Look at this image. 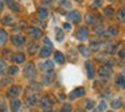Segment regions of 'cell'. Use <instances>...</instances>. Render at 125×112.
Returning a JSON list of instances; mask_svg holds the SVG:
<instances>
[{"label":"cell","instance_id":"cell-25","mask_svg":"<svg viewBox=\"0 0 125 112\" xmlns=\"http://www.w3.org/2000/svg\"><path fill=\"white\" fill-rule=\"evenodd\" d=\"M78 50H79V53H81V54L83 55L85 58H87V57H89V49H87L86 46H83V45H79Z\"/></svg>","mask_w":125,"mask_h":112},{"label":"cell","instance_id":"cell-2","mask_svg":"<svg viewBox=\"0 0 125 112\" xmlns=\"http://www.w3.org/2000/svg\"><path fill=\"white\" fill-rule=\"evenodd\" d=\"M52 78H54V70H46V72H43V74H42V84H44V85L51 84Z\"/></svg>","mask_w":125,"mask_h":112},{"label":"cell","instance_id":"cell-44","mask_svg":"<svg viewBox=\"0 0 125 112\" xmlns=\"http://www.w3.org/2000/svg\"><path fill=\"white\" fill-rule=\"evenodd\" d=\"M50 1H51V0H43L42 3H43V4H47V3H50Z\"/></svg>","mask_w":125,"mask_h":112},{"label":"cell","instance_id":"cell-1","mask_svg":"<svg viewBox=\"0 0 125 112\" xmlns=\"http://www.w3.org/2000/svg\"><path fill=\"white\" fill-rule=\"evenodd\" d=\"M24 76L27 77V78H35L36 76V68L34 63H27L24 68Z\"/></svg>","mask_w":125,"mask_h":112},{"label":"cell","instance_id":"cell-17","mask_svg":"<svg viewBox=\"0 0 125 112\" xmlns=\"http://www.w3.org/2000/svg\"><path fill=\"white\" fill-rule=\"evenodd\" d=\"M116 85L118 88H121V89H125V77L122 74H118L116 77Z\"/></svg>","mask_w":125,"mask_h":112},{"label":"cell","instance_id":"cell-43","mask_svg":"<svg viewBox=\"0 0 125 112\" xmlns=\"http://www.w3.org/2000/svg\"><path fill=\"white\" fill-rule=\"evenodd\" d=\"M3 8H4V3H3V0H0V12L3 11Z\"/></svg>","mask_w":125,"mask_h":112},{"label":"cell","instance_id":"cell-7","mask_svg":"<svg viewBox=\"0 0 125 112\" xmlns=\"http://www.w3.org/2000/svg\"><path fill=\"white\" fill-rule=\"evenodd\" d=\"M98 74H100L101 77H104V78H108V77H110V74H112V69H110V66H108V65H102L100 69H98Z\"/></svg>","mask_w":125,"mask_h":112},{"label":"cell","instance_id":"cell-36","mask_svg":"<svg viewBox=\"0 0 125 112\" xmlns=\"http://www.w3.org/2000/svg\"><path fill=\"white\" fill-rule=\"evenodd\" d=\"M6 63H4V61L0 58V73H3V72H6Z\"/></svg>","mask_w":125,"mask_h":112},{"label":"cell","instance_id":"cell-16","mask_svg":"<svg viewBox=\"0 0 125 112\" xmlns=\"http://www.w3.org/2000/svg\"><path fill=\"white\" fill-rule=\"evenodd\" d=\"M6 1H7V4H8V7L14 12H19L20 11V6L16 3V1H15V0H6Z\"/></svg>","mask_w":125,"mask_h":112},{"label":"cell","instance_id":"cell-14","mask_svg":"<svg viewBox=\"0 0 125 112\" xmlns=\"http://www.w3.org/2000/svg\"><path fill=\"white\" fill-rule=\"evenodd\" d=\"M85 68H86V72H87V77L89 78H93L94 77V68H93V63L90 61H86L85 62Z\"/></svg>","mask_w":125,"mask_h":112},{"label":"cell","instance_id":"cell-22","mask_svg":"<svg viewBox=\"0 0 125 112\" xmlns=\"http://www.w3.org/2000/svg\"><path fill=\"white\" fill-rule=\"evenodd\" d=\"M54 60H55L57 63H63L65 62V55H63L61 51H55L54 53Z\"/></svg>","mask_w":125,"mask_h":112},{"label":"cell","instance_id":"cell-13","mask_svg":"<svg viewBox=\"0 0 125 112\" xmlns=\"http://www.w3.org/2000/svg\"><path fill=\"white\" fill-rule=\"evenodd\" d=\"M24 60H26V55L23 53H15V54H12V61L15 63H22V62H24Z\"/></svg>","mask_w":125,"mask_h":112},{"label":"cell","instance_id":"cell-5","mask_svg":"<svg viewBox=\"0 0 125 112\" xmlns=\"http://www.w3.org/2000/svg\"><path fill=\"white\" fill-rule=\"evenodd\" d=\"M67 19L71 20L73 23H79L81 22V14H79V11H77V10H73V11H70L67 14Z\"/></svg>","mask_w":125,"mask_h":112},{"label":"cell","instance_id":"cell-23","mask_svg":"<svg viewBox=\"0 0 125 112\" xmlns=\"http://www.w3.org/2000/svg\"><path fill=\"white\" fill-rule=\"evenodd\" d=\"M47 15H49V11H47V8H44V7H41V8H38V18H39V19H46Z\"/></svg>","mask_w":125,"mask_h":112},{"label":"cell","instance_id":"cell-18","mask_svg":"<svg viewBox=\"0 0 125 112\" xmlns=\"http://www.w3.org/2000/svg\"><path fill=\"white\" fill-rule=\"evenodd\" d=\"M55 37H57V41L58 42H62L63 39H65V33H63V30L61 27L55 28Z\"/></svg>","mask_w":125,"mask_h":112},{"label":"cell","instance_id":"cell-10","mask_svg":"<svg viewBox=\"0 0 125 112\" xmlns=\"http://www.w3.org/2000/svg\"><path fill=\"white\" fill-rule=\"evenodd\" d=\"M83 95H85V88L79 87V88H75V89L70 93V97L71 99H78V97H81V96H83Z\"/></svg>","mask_w":125,"mask_h":112},{"label":"cell","instance_id":"cell-39","mask_svg":"<svg viewBox=\"0 0 125 112\" xmlns=\"http://www.w3.org/2000/svg\"><path fill=\"white\" fill-rule=\"evenodd\" d=\"M118 57H120V58H125V47L118 51Z\"/></svg>","mask_w":125,"mask_h":112},{"label":"cell","instance_id":"cell-42","mask_svg":"<svg viewBox=\"0 0 125 112\" xmlns=\"http://www.w3.org/2000/svg\"><path fill=\"white\" fill-rule=\"evenodd\" d=\"M63 28L67 30V31H70L71 30V25H70V23H63Z\"/></svg>","mask_w":125,"mask_h":112},{"label":"cell","instance_id":"cell-37","mask_svg":"<svg viewBox=\"0 0 125 112\" xmlns=\"http://www.w3.org/2000/svg\"><path fill=\"white\" fill-rule=\"evenodd\" d=\"M43 42H44V45H46L47 47H51V49H52V42L50 41L49 38H43Z\"/></svg>","mask_w":125,"mask_h":112},{"label":"cell","instance_id":"cell-48","mask_svg":"<svg viewBox=\"0 0 125 112\" xmlns=\"http://www.w3.org/2000/svg\"><path fill=\"white\" fill-rule=\"evenodd\" d=\"M59 1H62V0H59Z\"/></svg>","mask_w":125,"mask_h":112},{"label":"cell","instance_id":"cell-34","mask_svg":"<svg viewBox=\"0 0 125 112\" xmlns=\"http://www.w3.org/2000/svg\"><path fill=\"white\" fill-rule=\"evenodd\" d=\"M0 112H7V104L3 100H0Z\"/></svg>","mask_w":125,"mask_h":112},{"label":"cell","instance_id":"cell-28","mask_svg":"<svg viewBox=\"0 0 125 112\" xmlns=\"http://www.w3.org/2000/svg\"><path fill=\"white\" fill-rule=\"evenodd\" d=\"M94 101L93 100H90V99H87V100H85V107H86L87 109H92V108H94Z\"/></svg>","mask_w":125,"mask_h":112},{"label":"cell","instance_id":"cell-38","mask_svg":"<svg viewBox=\"0 0 125 112\" xmlns=\"http://www.w3.org/2000/svg\"><path fill=\"white\" fill-rule=\"evenodd\" d=\"M35 47H36V45H35V43L30 45V46H28V53H31V54H34V53H35Z\"/></svg>","mask_w":125,"mask_h":112},{"label":"cell","instance_id":"cell-33","mask_svg":"<svg viewBox=\"0 0 125 112\" xmlns=\"http://www.w3.org/2000/svg\"><path fill=\"white\" fill-rule=\"evenodd\" d=\"M85 20H86L87 23H94L95 22V18L93 16V15H86V16H85Z\"/></svg>","mask_w":125,"mask_h":112},{"label":"cell","instance_id":"cell-45","mask_svg":"<svg viewBox=\"0 0 125 112\" xmlns=\"http://www.w3.org/2000/svg\"><path fill=\"white\" fill-rule=\"evenodd\" d=\"M77 112H86V111H83V109H78Z\"/></svg>","mask_w":125,"mask_h":112},{"label":"cell","instance_id":"cell-46","mask_svg":"<svg viewBox=\"0 0 125 112\" xmlns=\"http://www.w3.org/2000/svg\"><path fill=\"white\" fill-rule=\"evenodd\" d=\"M75 1H78V3H81V1H83V0H75Z\"/></svg>","mask_w":125,"mask_h":112},{"label":"cell","instance_id":"cell-8","mask_svg":"<svg viewBox=\"0 0 125 112\" xmlns=\"http://www.w3.org/2000/svg\"><path fill=\"white\" fill-rule=\"evenodd\" d=\"M20 90H22V88H20L19 85H12V87H10L8 90H7V96H8V97H16Z\"/></svg>","mask_w":125,"mask_h":112},{"label":"cell","instance_id":"cell-15","mask_svg":"<svg viewBox=\"0 0 125 112\" xmlns=\"http://www.w3.org/2000/svg\"><path fill=\"white\" fill-rule=\"evenodd\" d=\"M11 41H12V43H14L15 46H22V45L24 43V37H22V35H14L11 38Z\"/></svg>","mask_w":125,"mask_h":112},{"label":"cell","instance_id":"cell-4","mask_svg":"<svg viewBox=\"0 0 125 112\" xmlns=\"http://www.w3.org/2000/svg\"><path fill=\"white\" fill-rule=\"evenodd\" d=\"M75 37L79 41H87V39H89V31H87L86 27H79Z\"/></svg>","mask_w":125,"mask_h":112},{"label":"cell","instance_id":"cell-9","mask_svg":"<svg viewBox=\"0 0 125 112\" xmlns=\"http://www.w3.org/2000/svg\"><path fill=\"white\" fill-rule=\"evenodd\" d=\"M28 33H30V37L34 39H39L42 37V30L38 27H31L30 30H28Z\"/></svg>","mask_w":125,"mask_h":112},{"label":"cell","instance_id":"cell-6","mask_svg":"<svg viewBox=\"0 0 125 112\" xmlns=\"http://www.w3.org/2000/svg\"><path fill=\"white\" fill-rule=\"evenodd\" d=\"M39 69H41V70H43V72H46V70H54V62H52V61H50V60H44L43 62L39 63Z\"/></svg>","mask_w":125,"mask_h":112},{"label":"cell","instance_id":"cell-11","mask_svg":"<svg viewBox=\"0 0 125 112\" xmlns=\"http://www.w3.org/2000/svg\"><path fill=\"white\" fill-rule=\"evenodd\" d=\"M26 100H27L28 105H35V104L38 103V96L35 95V92L31 90V93H28V95H27V99H26Z\"/></svg>","mask_w":125,"mask_h":112},{"label":"cell","instance_id":"cell-21","mask_svg":"<svg viewBox=\"0 0 125 112\" xmlns=\"http://www.w3.org/2000/svg\"><path fill=\"white\" fill-rule=\"evenodd\" d=\"M117 19L121 23H125V6H122L118 10V12H117Z\"/></svg>","mask_w":125,"mask_h":112},{"label":"cell","instance_id":"cell-30","mask_svg":"<svg viewBox=\"0 0 125 112\" xmlns=\"http://www.w3.org/2000/svg\"><path fill=\"white\" fill-rule=\"evenodd\" d=\"M106 109V103L105 101H101L100 104H98V107H97V112H104Z\"/></svg>","mask_w":125,"mask_h":112},{"label":"cell","instance_id":"cell-32","mask_svg":"<svg viewBox=\"0 0 125 112\" xmlns=\"http://www.w3.org/2000/svg\"><path fill=\"white\" fill-rule=\"evenodd\" d=\"M120 105H121V100H120V99H114V100L112 101V107H113V108H118Z\"/></svg>","mask_w":125,"mask_h":112},{"label":"cell","instance_id":"cell-26","mask_svg":"<svg viewBox=\"0 0 125 112\" xmlns=\"http://www.w3.org/2000/svg\"><path fill=\"white\" fill-rule=\"evenodd\" d=\"M94 33L97 34V35H105V28H104V26H95L94 27Z\"/></svg>","mask_w":125,"mask_h":112},{"label":"cell","instance_id":"cell-12","mask_svg":"<svg viewBox=\"0 0 125 112\" xmlns=\"http://www.w3.org/2000/svg\"><path fill=\"white\" fill-rule=\"evenodd\" d=\"M51 53H52L51 47H47V46L41 47V50H39V55H41L42 58H47V57H50V55H51Z\"/></svg>","mask_w":125,"mask_h":112},{"label":"cell","instance_id":"cell-19","mask_svg":"<svg viewBox=\"0 0 125 112\" xmlns=\"http://www.w3.org/2000/svg\"><path fill=\"white\" fill-rule=\"evenodd\" d=\"M117 33H118V28L116 26H110L108 30H105V35H108V37H114V35H117Z\"/></svg>","mask_w":125,"mask_h":112},{"label":"cell","instance_id":"cell-3","mask_svg":"<svg viewBox=\"0 0 125 112\" xmlns=\"http://www.w3.org/2000/svg\"><path fill=\"white\" fill-rule=\"evenodd\" d=\"M39 105H41V108L44 109V111H50V109L52 108V103L50 101V99L47 97V96H43V97L39 100Z\"/></svg>","mask_w":125,"mask_h":112},{"label":"cell","instance_id":"cell-35","mask_svg":"<svg viewBox=\"0 0 125 112\" xmlns=\"http://www.w3.org/2000/svg\"><path fill=\"white\" fill-rule=\"evenodd\" d=\"M8 73L10 74H16L18 73V68H16V66H10V68H8Z\"/></svg>","mask_w":125,"mask_h":112},{"label":"cell","instance_id":"cell-20","mask_svg":"<svg viewBox=\"0 0 125 112\" xmlns=\"http://www.w3.org/2000/svg\"><path fill=\"white\" fill-rule=\"evenodd\" d=\"M10 105H11V111L18 112L20 109V107H22V101L20 100H14L12 103H10Z\"/></svg>","mask_w":125,"mask_h":112},{"label":"cell","instance_id":"cell-31","mask_svg":"<svg viewBox=\"0 0 125 112\" xmlns=\"http://www.w3.org/2000/svg\"><path fill=\"white\" fill-rule=\"evenodd\" d=\"M61 112H71V105L70 104H63L62 108H61Z\"/></svg>","mask_w":125,"mask_h":112},{"label":"cell","instance_id":"cell-29","mask_svg":"<svg viewBox=\"0 0 125 112\" xmlns=\"http://www.w3.org/2000/svg\"><path fill=\"white\" fill-rule=\"evenodd\" d=\"M3 23L4 25H11V23H14V18L10 16V15H6V16L3 18Z\"/></svg>","mask_w":125,"mask_h":112},{"label":"cell","instance_id":"cell-27","mask_svg":"<svg viewBox=\"0 0 125 112\" xmlns=\"http://www.w3.org/2000/svg\"><path fill=\"white\" fill-rule=\"evenodd\" d=\"M104 14H105V16L110 18V16H113V14H114V10L112 8V7H106V8L104 10Z\"/></svg>","mask_w":125,"mask_h":112},{"label":"cell","instance_id":"cell-41","mask_svg":"<svg viewBox=\"0 0 125 112\" xmlns=\"http://www.w3.org/2000/svg\"><path fill=\"white\" fill-rule=\"evenodd\" d=\"M62 6L65 7V8H70V7H71V4L69 3V1H65V0H62Z\"/></svg>","mask_w":125,"mask_h":112},{"label":"cell","instance_id":"cell-47","mask_svg":"<svg viewBox=\"0 0 125 112\" xmlns=\"http://www.w3.org/2000/svg\"><path fill=\"white\" fill-rule=\"evenodd\" d=\"M108 112H113V111H108Z\"/></svg>","mask_w":125,"mask_h":112},{"label":"cell","instance_id":"cell-24","mask_svg":"<svg viewBox=\"0 0 125 112\" xmlns=\"http://www.w3.org/2000/svg\"><path fill=\"white\" fill-rule=\"evenodd\" d=\"M7 38H8V34H7L4 30H0V46H3V45L6 43Z\"/></svg>","mask_w":125,"mask_h":112},{"label":"cell","instance_id":"cell-40","mask_svg":"<svg viewBox=\"0 0 125 112\" xmlns=\"http://www.w3.org/2000/svg\"><path fill=\"white\" fill-rule=\"evenodd\" d=\"M101 3H102V0H94L93 1V7H100Z\"/></svg>","mask_w":125,"mask_h":112}]
</instances>
